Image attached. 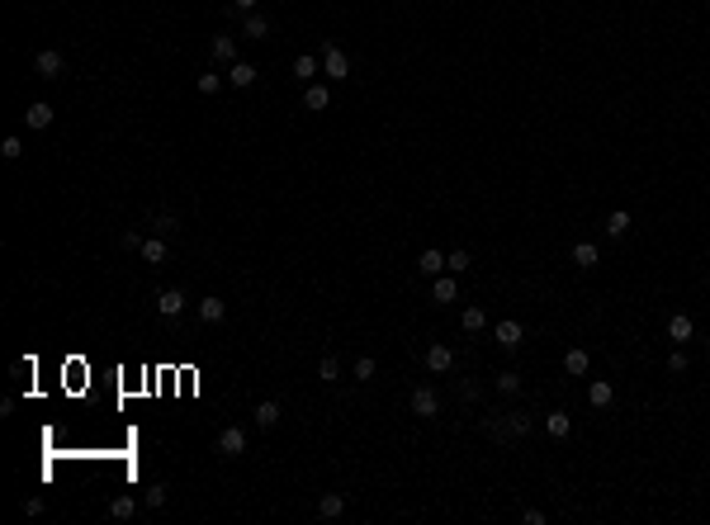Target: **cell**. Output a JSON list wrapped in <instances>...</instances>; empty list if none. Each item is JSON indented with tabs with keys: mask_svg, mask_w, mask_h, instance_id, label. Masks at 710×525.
I'll return each mask as SVG.
<instances>
[{
	"mask_svg": "<svg viewBox=\"0 0 710 525\" xmlns=\"http://www.w3.org/2000/svg\"><path fill=\"white\" fill-rule=\"evenodd\" d=\"M355 379H365V384L374 379V360H369V355H360V360H355Z\"/></svg>",
	"mask_w": 710,
	"mask_h": 525,
	"instance_id": "cell-34",
	"label": "cell"
},
{
	"mask_svg": "<svg viewBox=\"0 0 710 525\" xmlns=\"http://www.w3.org/2000/svg\"><path fill=\"white\" fill-rule=\"evenodd\" d=\"M573 265L592 270V265H597V246H592V241H578V246H573Z\"/></svg>",
	"mask_w": 710,
	"mask_h": 525,
	"instance_id": "cell-25",
	"label": "cell"
},
{
	"mask_svg": "<svg viewBox=\"0 0 710 525\" xmlns=\"http://www.w3.org/2000/svg\"><path fill=\"white\" fill-rule=\"evenodd\" d=\"M606 232H611V236H625V232H630V213L616 209L611 218H606Z\"/></svg>",
	"mask_w": 710,
	"mask_h": 525,
	"instance_id": "cell-27",
	"label": "cell"
},
{
	"mask_svg": "<svg viewBox=\"0 0 710 525\" xmlns=\"http://www.w3.org/2000/svg\"><path fill=\"white\" fill-rule=\"evenodd\" d=\"M426 369H431V374L455 369V350H450V345H431V350H426Z\"/></svg>",
	"mask_w": 710,
	"mask_h": 525,
	"instance_id": "cell-9",
	"label": "cell"
},
{
	"mask_svg": "<svg viewBox=\"0 0 710 525\" xmlns=\"http://www.w3.org/2000/svg\"><path fill=\"white\" fill-rule=\"evenodd\" d=\"M213 449H218L223 459H237V454H246V431H242V426H228V431H218Z\"/></svg>",
	"mask_w": 710,
	"mask_h": 525,
	"instance_id": "cell-1",
	"label": "cell"
},
{
	"mask_svg": "<svg viewBox=\"0 0 710 525\" xmlns=\"http://www.w3.org/2000/svg\"><path fill=\"white\" fill-rule=\"evenodd\" d=\"M322 76H332V80H346V76H350V57H346L341 48H332V43L322 48Z\"/></svg>",
	"mask_w": 710,
	"mask_h": 525,
	"instance_id": "cell-3",
	"label": "cell"
},
{
	"mask_svg": "<svg viewBox=\"0 0 710 525\" xmlns=\"http://www.w3.org/2000/svg\"><path fill=\"white\" fill-rule=\"evenodd\" d=\"M185 303H189V298H185L180 289H166V293L157 298V313H161V317H180V313H185Z\"/></svg>",
	"mask_w": 710,
	"mask_h": 525,
	"instance_id": "cell-11",
	"label": "cell"
},
{
	"mask_svg": "<svg viewBox=\"0 0 710 525\" xmlns=\"http://www.w3.org/2000/svg\"><path fill=\"white\" fill-rule=\"evenodd\" d=\"M412 417H441V393L431 384L412 388Z\"/></svg>",
	"mask_w": 710,
	"mask_h": 525,
	"instance_id": "cell-2",
	"label": "cell"
},
{
	"mask_svg": "<svg viewBox=\"0 0 710 525\" xmlns=\"http://www.w3.org/2000/svg\"><path fill=\"white\" fill-rule=\"evenodd\" d=\"M498 393H507V397L521 393V374H516V369H502L498 374Z\"/></svg>",
	"mask_w": 710,
	"mask_h": 525,
	"instance_id": "cell-28",
	"label": "cell"
},
{
	"mask_svg": "<svg viewBox=\"0 0 710 525\" xmlns=\"http://www.w3.org/2000/svg\"><path fill=\"white\" fill-rule=\"evenodd\" d=\"M109 516H114V521H133V516H137V497H114L109 501Z\"/></svg>",
	"mask_w": 710,
	"mask_h": 525,
	"instance_id": "cell-24",
	"label": "cell"
},
{
	"mask_svg": "<svg viewBox=\"0 0 710 525\" xmlns=\"http://www.w3.org/2000/svg\"><path fill=\"white\" fill-rule=\"evenodd\" d=\"M256 5H261V0H233V10H242V15H251Z\"/></svg>",
	"mask_w": 710,
	"mask_h": 525,
	"instance_id": "cell-38",
	"label": "cell"
},
{
	"mask_svg": "<svg viewBox=\"0 0 710 525\" xmlns=\"http://www.w3.org/2000/svg\"><path fill=\"white\" fill-rule=\"evenodd\" d=\"M228 85H237V90L256 85V67H251V62H233V67H228Z\"/></svg>",
	"mask_w": 710,
	"mask_h": 525,
	"instance_id": "cell-12",
	"label": "cell"
},
{
	"mask_svg": "<svg viewBox=\"0 0 710 525\" xmlns=\"http://www.w3.org/2000/svg\"><path fill=\"white\" fill-rule=\"evenodd\" d=\"M317 374H322V379H327V384H332V379H341V365H337V360H332V355H327V360H322V365H317Z\"/></svg>",
	"mask_w": 710,
	"mask_h": 525,
	"instance_id": "cell-33",
	"label": "cell"
},
{
	"mask_svg": "<svg viewBox=\"0 0 710 525\" xmlns=\"http://www.w3.org/2000/svg\"><path fill=\"white\" fill-rule=\"evenodd\" d=\"M459 327H464V332H483V327H488V313H483V308H464Z\"/></svg>",
	"mask_w": 710,
	"mask_h": 525,
	"instance_id": "cell-26",
	"label": "cell"
},
{
	"mask_svg": "<svg viewBox=\"0 0 710 525\" xmlns=\"http://www.w3.org/2000/svg\"><path fill=\"white\" fill-rule=\"evenodd\" d=\"M545 431H550L554 440H564V436L573 431V421H568V412H550V417H545Z\"/></svg>",
	"mask_w": 710,
	"mask_h": 525,
	"instance_id": "cell-23",
	"label": "cell"
},
{
	"mask_svg": "<svg viewBox=\"0 0 710 525\" xmlns=\"http://www.w3.org/2000/svg\"><path fill=\"white\" fill-rule=\"evenodd\" d=\"M469 251H450V256H446V270H450V275H464V270H469Z\"/></svg>",
	"mask_w": 710,
	"mask_h": 525,
	"instance_id": "cell-29",
	"label": "cell"
},
{
	"mask_svg": "<svg viewBox=\"0 0 710 525\" xmlns=\"http://www.w3.org/2000/svg\"><path fill=\"white\" fill-rule=\"evenodd\" d=\"M691 332H696V327H691V317H686V313L668 317V336H673V341H691Z\"/></svg>",
	"mask_w": 710,
	"mask_h": 525,
	"instance_id": "cell-19",
	"label": "cell"
},
{
	"mask_svg": "<svg viewBox=\"0 0 710 525\" xmlns=\"http://www.w3.org/2000/svg\"><path fill=\"white\" fill-rule=\"evenodd\" d=\"M493 336H498L502 350H521V322H516V317H507V322H498V327H493Z\"/></svg>",
	"mask_w": 710,
	"mask_h": 525,
	"instance_id": "cell-5",
	"label": "cell"
},
{
	"mask_svg": "<svg viewBox=\"0 0 710 525\" xmlns=\"http://www.w3.org/2000/svg\"><path fill=\"white\" fill-rule=\"evenodd\" d=\"M256 426H261V431H270V426H280V402H275V397H265V402H256Z\"/></svg>",
	"mask_w": 710,
	"mask_h": 525,
	"instance_id": "cell-15",
	"label": "cell"
},
{
	"mask_svg": "<svg viewBox=\"0 0 710 525\" xmlns=\"http://www.w3.org/2000/svg\"><path fill=\"white\" fill-rule=\"evenodd\" d=\"M228 317V303L218 298V293H209V298H199V322L204 327H213V322H223Z\"/></svg>",
	"mask_w": 710,
	"mask_h": 525,
	"instance_id": "cell-7",
	"label": "cell"
},
{
	"mask_svg": "<svg viewBox=\"0 0 710 525\" xmlns=\"http://www.w3.org/2000/svg\"><path fill=\"white\" fill-rule=\"evenodd\" d=\"M521 521H526V525H545V511H535V506H530V511H521Z\"/></svg>",
	"mask_w": 710,
	"mask_h": 525,
	"instance_id": "cell-37",
	"label": "cell"
},
{
	"mask_svg": "<svg viewBox=\"0 0 710 525\" xmlns=\"http://www.w3.org/2000/svg\"><path fill=\"white\" fill-rule=\"evenodd\" d=\"M317 516H322V521L346 516V497H341V492H322V497H317Z\"/></svg>",
	"mask_w": 710,
	"mask_h": 525,
	"instance_id": "cell-8",
	"label": "cell"
},
{
	"mask_svg": "<svg viewBox=\"0 0 710 525\" xmlns=\"http://www.w3.org/2000/svg\"><path fill=\"white\" fill-rule=\"evenodd\" d=\"M137 251H142V261H147V265H161V261H166V241H161V236H142V246H137Z\"/></svg>",
	"mask_w": 710,
	"mask_h": 525,
	"instance_id": "cell-18",
	"label": "cell"
},
{
	"mask_svg": "<svg viewBox=\"0 0 710 525\" xmlns=\"http://www.w3.org/2000/svg\"><path fill=\"white\" fill-rule=\"evenodd\" d=\"M270 33V19H265L261 10H251L246 19H242V38H265Z\"/></svg>",
	"mask_w": 710,
	"mask_h": 525,
	"instance_id": "cell-14",
	"label": "cell"
},
{
	"mask_svg": "<svg viewBox=\"0 0 710 525\" xmlns=\"http://www.w3.org/2000/svg\"><path fill=\"white\" fill-rule=\"evenodd\" d=\"M587 402H592L597 412H606V407L616 402V388H611L606 379H592V388H587Z\"/></svg>",
	"mask_w": 710,
	"mask_h": 525,
	"instance_id": "cell-10",
	"label": "cell"
},
{
	"mask_svg": "<svg viewBox=\"0 0 710 525\" xmlns=\"http://www.w3.org/2000/svg\"><path fill=\"white\" fill-rule=\"evenodd\" d=\"M668 369H673V374H686V355H682V350L668 355Z\"/></svg>",
	"mask_w": 710,
	"mask_h": 525,
	"instance_id": "cell-35",
	"label": "cell"
},
{
	"mask_svg": "<svg viewBox=\"0 0 710 525\" xmlns=\"http://www.w3.org/2000/svg\"><path fill=\"white\" fill-rule=\"evenodd\" d=\"M564 369H568V374H573V379H582V374H587V369H592V360H587V350H578V345H573V350H568V355H564Z\"/></svg>",
	"mask_w": 710,
	"mask_h": 525,
	"instance_id": "cell-21",
	"label": "cell"
},
{
	"mask_svg": "<svg viewBox=\"0 0 710 525\" xmlns=\"http://www.w3.org/2000/svg\"><path fill=\"white\" fill-rule=\"evenodd\" d=\"M303 105L313 109V114H322V109L332 105V90H327V85H308V90H303Z\"/></svg>",
	"mask_w": 710,
	"mask_h": 525,
	"instance_id": "cell-20",
	"label": "cell"
},
{
	"mask_svg": "<svg viewBox=\"0 0 710 525\" xmlns=\"http://www.w3.org/2000/svg\"><path fill=\"white\" fill-rule=\"evenodd\" d=\"M431 298H436V303H455V298H459V284L450 279V270H446V275H436V284H431Z\"/></svg>",
	"mask_w": 710,
	"mask_h": 525,
	"instance_id": "cell-13",
	"label": "cell"
},
{
	"mask_svg": "<svg viewBox=\"0 0 710 525\" xmlns=\"http://www.w3.org/2000/svg\"><path fill=\"white\" fill-rule=\"evenodd\" d=\"M209 53H213V62H228V67H233L237 62V38H223V33H218V38L209 43Z\"/></svg>",
	"mask_w": 710,
	"mask_h": 525,
	"instance_id": "cell-16",
	"label": "cell"
},
{
	"mask_svg": "<svg viewBox=\"0 0 710 525\" xmlns=\"http://www.w3.org/2000/svg\"><path fill=\"white\" fill-rule=\"evenodd\" d=\"M317 71H322V57H313V53H303L298 62H294V76L298 80H313Z\"/></svg>",
	"mask_w": 710,
	"mask_h": 525,
	"instance_id": "cell-22",
	"label": "cell"
},
{
	"mask_svg": "<svg viewBox=\"0 0 710 525\" xmlns=\"http://www.w3.org/2000/svg\"><path fill=\"white\" fill-rule=\"evenodd\" d=\"M417 270H421V275H431V279H436V275H446V256H441V251L431 246V251H421Z\"/></svg>",
	"mask_w": 710,
	"mask_h": 525,
	"instance_id": "cell-17",
	"label": "cell"
},
{
	"mask_svg": "<svg viewBox=\"0 0 710 525\" xmlns=\"http://www.w3.org/2000/svg\"><path fill=\"white\" fill-rule=\"evenodd\" d=\"M0 157H5V161H19V157H24V142H19V137L10 132V137L0 142Z\"/></svg>",
	"mask_w": 710,
	"mask_h": 525,
	"instance_id": "cell-30",
	"label": "cell"
},
{
	"mask_svg": "<svg viewBox=\"0 0 710 525\" xmlns=\"http://www.w3.org/2000/svg\"><path fill=\"white\" fill-rule=\"evenodd\" d=\"M53 119H57V114H53V105H48V100H33V105H28V114H24V123H28V128H38V132L53 128Z\"/></svg>",
	"mask_w": 710,
	"mask_h": 525,
	"instance_id": "cell-6",
	"label": "cell"
},
{
	"mask_svg": "<svg viewBox=\"0 0 710 525\" xmlns=\"http://www.w3.org/2000/svg\"><path fill=\"white\" fill-rule=\"evenodd\" d=\"M33 71H38L43 80H53V76H62V71H67V57L57 53V48H43V53L33 57Z\"/></svg>",
	"mask_w": 710,
	"mask_h": 525,
	"instance_id": "cell-4",
	"label": "cell"
},
{
	"mask_svg": "<svg viewBox=\"0 0 710 525\" xmlns=\"http://www.w3.org/2000/svg\"><path fill=\"white\" fill-rule=\"evenodd\" d=\"M194 85H199V95H218V85H223V76H218V71H204V76L194 80Z\"/></svg>",
	"mask_w": 710,
	"mask_h": 525,
	"instance_id": "cell-31",
	"label": "cell"
},
{
	"mask_svg": "<svg viewBox=\"0 0 710 525\" xmlns=\"http://www.w3.org/2000/svg\"><path fill=\"white\" fill-rule=\"evenodd\" d=\"M24 516H43V497H24Z\"/></svg>",
	"mask_w": 710,
	"mask_h": 525,
	"instance_id": "cell-36",
	"label": "cell"
},
{
	"mask_svg": "<svg viewBox=\"0 0 710 525\" xmlns=\"http://www.w3.org/2000/svg\"><path fill=\"white\" fill-rule=\"evenodd\" d=\"M142 501H147L152 511H157V506H166V488H161V483H152V488L142 492Z\"/></svg>",
	"mask_w": 710,
	"mask_h": 525,
	"instance_id": "cell-32",
	"label": "cell"
}]
</instances>
